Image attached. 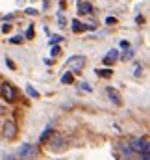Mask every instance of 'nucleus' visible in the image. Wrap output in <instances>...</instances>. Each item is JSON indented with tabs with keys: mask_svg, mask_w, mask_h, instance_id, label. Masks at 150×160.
Masks as SVG:
<instances>
[{
	"mask_svg": "<svg viewBox=\"0 0 150 160\" xmlns=\"http://www.w3.org/2000/svg\"><path fill=\"white\" fill-rule=\"evenodd\" d=\"M2 112H4V108H2V106H0V114H2Z\"/></svg>",
	"mask_w": 150,
	"mask_h": 160,
	"instance_id": "30",
	"label": "nucleus"
},
{
	"mask_svg": "<svg viewBox=\"0 0 150 160\" xmlns=\"http://www.w3.org/2000/svg\"><path fill=\"white\" fill-rule=\"evenodd\" d=\"M119 58H120V60H124V62H128V60H132V58H134V50H132V48H126V50H124V54H120Z\"/></svg>",
	"mask_w": 150,
	"mask_h": 160,
	"instance_id": "16",
	"label": "nucleus"
},
{
	"mask_svg": "<svg viewBox=\"0 0 150 160\" xmlns=\"http://www.w3.org/2000/svg\"><path fill=\"white\" fill-rule=\"evenodd\" d=\"M26 13H28V15H37V9H34V8H28V9H26Z\"/></svg>",
	"mask_w": 150,
	"mask_h": 160,
	"instance_id": "26",
	"label": "nucleus"
},
{
	"mask_svg": "<svg viewBox=\"0 0 150 160\" xmlns=\"http://www.w3.org/2000/svg\"><path fill=\"white\" fill-rule=\"evenodd\" d=\"M82 86H83V89H87V91H91V86H89L87 82H82Z\"/></svg>",
	"mask_w": 150,
	"mask_h": 160,
	"instance_id": "29",
	"label": "nucleus"
},
{
	"mask_svg": "<svg viewBox=\"0 0 150 160\" xmlns=\"http://www.w3.org/2000/svg\"><path fill=\"white\" fill-rule=\"evenodd\" d=\"M95 73H96L98 77H102V78H111L113 69H95Z\"/></svg>",
	"mask_w": 150,
	"mask_h": 160,
	"instance_id": "13",
	"label": "nucleus"
},
{
	"mask_svg": "<svg viewBox=\"0 0 150 160\" xmlns=\"http://www.w3.org/2000/svg\"><path fill=\"white\" fill-rule=\"evenodd\" d=\"M106 24H108V26H113V24H117V19H115V17H108V19H106Z\"/></svg>",
	"mask_w": 150,
	"mask_h": 160,
	"instance_id": "23",
	"label": "nucleus"
},
{
	"mask_svg": "<svg viewBox=\"0 0 150 160\" xmlns=\"http://www.w3.org/2000/svg\"><path fill=\"white\" fill-rule=\"evenodd\" d=\"M78 11H80V15H91L93 13V4L89 0H78Z\"/></svg>",
	"mask_w": 150,
	"mask_h": 160,
	"instance_id": "9",
	"label": "nucleus"
},
{
	"mask_svg": "<svg viewBox=\"0 0 150 160\" xmlns=\"http://www.w3.org/2000/svg\"><path fill=\"white\" fill-rule=\"evenodd\" d=\"M120 48H124V50H126V48H130V43H128L126 39H124V41H120Z\"/></svg>",
	"mask_w": 150,
	"mask_h": 160,
	"instance_id": "25",
	"label": "nucleus"
},
{
	"mask_svg": "<svg viewBox=\"0 0 150 160\" xmlns=\"http://www.w3.org/2000/svg\"><path fill=\"white\" fill-rule=\"evenodd\" d=\"M85 30H87V26H85V24H83L80 19H74V21H73V32H74V34L85 32Z\"/></svg>",
	"mask_w": 150,
	"mask_h": 160,
	"instance_id": "11",
	"label": "nucleus"
},
{
	"mask_svg": "<svg viewBox=\"0 0 150 160\" xmlns=\"http://www.w3.org/2000/svg\"><path fill=\"white\" fill-rule=\"evenodd\" d=\"M119 155H120V158H124V160H134L135 153L132 151V147H130V142H128V140L119 142Z\"/></svg>",
	"mask_w": 150,
	"mask_h": 160,
	"instance_id": "7",
	"label": "nucleus"
},
{
	"mask_svg": "<svg viewBox=\"0 0 150 160\" xmlns=\"http://www.w3.org/2000/svg\"><path fill=\"white\" fill-rule=\"evenodd\" d=\"M52 132H54V130H52V127H46V130L39 136V143H46V140L52 136Z\"/></svg>",
	"mask_w": 150,
	"mask_h": 160,
	"instance_id": "12",
	"label": "nucleus"
},
{
	"mask_svg": "<svg viewBox=\"0 0 150 160\" xmlns=\"http://www.w3.org/2000/svg\"><path fill=\"white\" fill-rule=\"evenodd\" d=\"M46 143H48L50 151H54V153H59V151H63L67 147V142L59 132H52V136L46 140Z\"/></svg>",
	"mask_w": 150,
	"mask_h": 160,
	"instance_id": "4",
	"label": "nucleus"
},
{
	"mask_svg": "<svg viewBox=\"0 0 150 160\" xmlns=\"http://www.w3.org/2000/svg\"><path fill=\"white\" fill-rule=\"evenodd\" d=\"M106 93H108V97H110V101H111L113 104H117V106H120L122 104V99H120V93L115 89V88H111V86H108L106 88Z\"/></svg>",
	"mask_w": 150,
	"mask_h": 160,
	"instance_id": "8",
	"label": "nucleus"
},
{
	"mask_svg": "<svg viewBox=\"0 0 150 160\" xmlns=\"http://www.w3.org/2000/svg\"><path fill=\"white\" fill-rule=\"evenodd\" d=\"M9 30H11V24H4V26H2V32H4V34H7Z\"/></svg>",
	"mask_w": 150,
	"mask_h": 160,
	"instance_id": "27",
	"label": "nucleus"
},
{
	"mask_svg": "<svg viewBox=\"0 0 150 160\" xmlns=\"http://www.w3.org/2000/svg\"><path fill=\"white\" fill-rule=\"evenodd\" d=\"M58 22H59V26H67V19H65L61 13L58 15Z\"/></svg>",
	"mask_w": 150,
	"mask_h": 160,
	"instance_id": "22",
	"label": "nucleus"
},
{
	"mask_svg": "<svg viewBox=\"0 0 150 160\" xmlns=\"http://www.w3.org/2000/svg\"><path fill=\"white\" fill-rule=\"evenodd\" d=\"M117 60H119V50H117V48H111V50L104 56V65H113Z\"/></svg>",
	"mask_w": 150,
	"mask_h": 160,
	"instance_id": "10",
	"label": "nucleus"
},
{
	"mask_svg": "<svg viewBox=\"0 0 150 160\" xmlns=\"http://www.w3.org/2000/svg\"><path fill=\"white\" fill-rule=\"evenodd\" d=\"M74 82V75L71 73V71H67L63 77H61V84H73Z\"/></svg>",
	"mask_w": 150,
	"mask_h": 160,
	"instance_id": "15",
	"label": "nucleus"
},
{
	"mask_svg": "<svg viewBox=\"0 0 150 160\" xmlns=\"http://www.w3.org/2000/svg\"><path fill=\"white\" fill-rule=\"evenodd\" d=\"M83 65H85V56H71L67 60V67H69V71L73 75L74 73H80L83 69Z\"/></svg>",
	"mask_w": 150,
	"mask_h": 160,
	"instance_id": "6",
	"label": "nucleus"
},
{
	"mask_svg": "<svg viewBox=\"0 0 150 160\" xmlns=\"http://www.w3.org/2000/svg\"><path fill=\"white\" fill-rule=\"evenodd\" d=\"M134 69H135V71H134V75H135V77H141V75H143V67H141V63H135V67H134Z\"/></svg>",
	"mask_w": 150,
	"mask_h": 160,
	"instance_id": "20",
	"label": "nucleus"
},
{
	"mask_svg": "<svg viewBox=\"0 0 150 160\" xmlns=\"http://www.w3.org/2000/svg\"><path fill=\"white\" fill-rule=\"evenodd\" d=\"M59 41H63V38H61V36H58V34H52L48 43H50V47H52V45H58Z\"/></svg>",
	"mask_w": 150,
	"mask_h": 160,
	"instance_id": "17",
	"label": "nucleus"
},
{
	"mask_svg": "<svg viewBox=\"0 0 150 160\" xmlns=\"http://www.w3.org/2000/svg\"><path fill=\"white\" fill-rule=\"evenodd\" d=\"M50 54H52L54 58H56V56H59V54H61V47H58V45H54V47H52V50H50Z\"/></svg>",
	"mask_w": 150,
	"mask_h": 160,
	"instance_id": "19",
	"label": "nucleus"
},
{
	"mask_svg": "<svg viewBox=\"0 0 150 160\" xmlns=\"http://www.w3.org/2000/svg\"><path fill=\"white\" fill-rule=\"evenodd\" d=\"M0 134H2V138H6V140H15L17 134H19V125H17V121L15 119L4 121Z\"/></svg>",
	"mask_w": 150,
	"mask_h": 160,
	"instance_id": "1",
	"label": "nucleus"
},
{
	"mask_svg": "<svg viewBox=\"0 0 150 160\" xmlns=\"http://www.w3.org/2000/svg\"><path fill=\"white\" fill-rule=\"evenodd\" d=\"M130 142V147L135 155H143V153H150V145H148V138L143 136V138H134V140H128Z\"/></svg>",
	"mask_w": 150,
	"mask_h": 160,
	"instance_id": "2",
	"label": "nucleus"
},
{
	"mask_svg": "<svg viewBox=\"0 0 150 160\" xmlns=\"http://www.w3.org/2000/svg\"><path fill=\"white\" fill-rule=\"evenodd\" d=\"M17 89H15V86L11 84V82H7V80H4L2 84H0V97L2 99H6L7 102H13V101H17Z\"/></svg>",
	"mask_w": 150,
	"mask_h": 160,
	"instance_id": "3",
	"label": "nucleus"
},
{
	"mask_svg": "<svg viewBox=\"0 0 150 160\" xmlns=\"http://www.w3.org/2000/svg\"><path fill=\"white\" fill-rule=\"evenodd\" d=\"M22 36H13V38H11V39H9V43H11V45H21V43H22Z\"/></svg>",
	"mask_w": 150,
	"mask_h": 160,
	"instance_id": "18",
	"label": "nucleus"
},
{
	"mask_svg": "<svg viewBox=\"0 0 150 160\" xmlns=\"http://www.w3.org/2000/svg\"><path fill=\"white\" fill-rule=\"evenodd\" d=\"M141 160H150V153H143L141 155Z\"/></svg>",
	"mask_w": 150,
	"mask_h": 160,
	"instance_id": "28",
	"label": "nucleus"
},
{
	"mask_svg": "<svg viewBox=\"0 0 150 160\" xmlns=\"http://www.w3.org/2000/svg\"><path fill=\"white\" fill-rule=\"evenodd\" d=\"M6 65H7L9 69H15V62H13V60H9V58H6Z\"/></svg>",
	"mask_w": 150,
	"mask_h": 160,
	"instance_id": "24",
	"label": "nucleus"
},
{
	"mask_svg": "<svg viewBox=\"0 0 150 160\" xmlns=\"http://www.w3.org/2000/svg\"><path fill=\"white\" fill-rule=\"evenodd\" d=\"M35 155H37V147L32 145V143H22L19 147V151H17V157L22 160H34Z\"/></svg>",
	"mask_w": 150,
	"mask_h": 160,
	"instance_id": "5",
	"label": "nucleus"
},
{
	"mask_svg": "<svg viewBox=\"0 0 150 160\" xmlns=\"http://www.w3.org/2000/svg\"><path fill=\"white\" fill-rule=\"evenodd\" d=\"M26 39H34V26L30 24L28 30H26Z\"/></svg>",
	"mask_w": 150,
	"mask_h": 160,
	"instance_id": "21",
	"label": "nucleus"
},
{
	"mask_svg": "<svg viewBox=\"0 0 150 160\" xmlns=\"http://www.w3.org/2000/svg\"><path fill=\"white\" fill-rule=\"evenodd\" d=\"M26 93H28L32 99H37V97H39V91L32 86V84H26Z\"/></svg>",
	"mask_w": 150,
	"mask_h": 160,
	"instance_id": "14",
	"label": "nucleus"
}]
</instances>
